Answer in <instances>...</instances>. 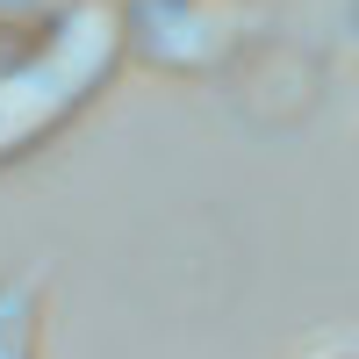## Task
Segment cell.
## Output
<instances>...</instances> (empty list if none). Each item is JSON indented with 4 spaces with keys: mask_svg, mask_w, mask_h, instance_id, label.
I'll return each instance as SVG.
<instances>
[]
</instances>
